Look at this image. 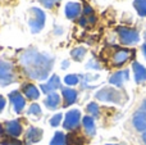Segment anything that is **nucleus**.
<instances>
[{
	"mask_svg": "<svg viewBox=\"0 0 146 145\" xmlns=\"http://www.w3.org/2000/svg\"><path fill=\"white\" fill-rule=\"evenodd\" d=\"M19 64L30 78L45 80L53 68L54 58L35 49H28L21 54Z\"/></svg>",
	"mask_w": 146,
	"mask_h": 145,
	"instance_id": "f257e3e1",
	"label": "nucleus"
},
{
	"mask_svg": "<svg viewBox=\"0 0 146 145\" xmlns=\"http://www.w3.org/2000/svg\"><path fill=\"white\" fill-rule=\"evenodd\" d=\"M96 99L101 100V102L106 103H115V104H123L126 96L124 94H122L121 91H118L117 89L113 87H104V89L99 90L96 92Z\"/></svg>",
	"mask_w": 146,
	"mask_h": 145,
	"instance_id": "f03ea898",
	"label": "nucleus"
},
{
	"mask_svg": "<svg viewBox=\"0 0 146 145\" xmlns=\"http://www.w3.org/2000/svg\"><path fill=\"white\" fill-rule=\"evenodd\" d=\"M28 26L33 33L40 32L45 25V13L38 8H31L28 12Z\"/></svg>",
	"mask_w": 146,
	"mask_h": 145,
	"instance_id": "7ed1b4c3",
	"label": "nucleus"
},
{
	"mask_svg": "<svg viewBox=\"0 0 146 145\" xmlns=\"http://www.w3.org/2000/svg\"><path fill=\"white\" fill-rule=\"evenodd\" d=\"M15 81L14 66L10 62L0 61V86H8Z\"/></svg>",
	"mask_w": 146,
	"mask_h": 145,
	"instance_id": "20e7f679",
	"label": "nucleus"
},
{
	"mask_svg": "<svg viewBox=\"0 0 146 145\" xmlns=\"http://www.w3.org/2000/svg\"><path fill=\"white\" fill-rule=\"evenodd\" d=\"M119 35V40L123 45H132V44L139 43L140 36L139 32L132 28H127V27H118L117 28Z\"/></svg>",
	"mask_w": 146,
	"mask_h": 145,
	"instance_id": "39448f33",
	"label": "nucleus"
},
{
	"mask_svg": "<svg viewBox=\"0 0 146 145\" xmlns=\"http://www.w3.org/2000/svg\"><path fill=\"white\" fill-rule=\"evenodd\" d=\"M133 57V50L129 49H118L111 55V64L114 67H121Z\"/></svg>",
	"mask_w": 146,
	"mask_h": 145,
	"instance_id": "423d86ee",
	"label": "nucleus"
},
{
	"mask_svg": "<svg viewBox=\"0 0 146 145\" xmlns=\"http://www.w3.org/2000/svg\"><path fill=\"white\" fill-rule=\"evenodd\" d=\"M80 122H81V112L78 109H72L69 112H67L63 127L66 130H74V128H77L80 126Z\"/></svg>",
	"mask_w": 146,
	"mask_h": 145,
	"instance_id": "0eeeda50",
	"label": "nucleus"
},
{
	"mask_svg": "<svg viewBox=\"0 0 146 145\" xmlns=\"http://www.w3.org/2000/svg\"><path fill=\"white\" fill-rule=\"evenodd\" d=\"M9 100L14 108L15 113H21L26 107V99L22 96L19 91H12L9 94Z\"/></svg>",
	"mask_w": 146,
	"mask_h": 145,
	"instance_id": "6e6552de",
	"label": "nucleus"
},
{
	"mask_svg": "<svg viewBox=\"0 0 146 145\" xmlns=\"http://www.w3.org/2000/svg\"><path fill=\"white\" fill-rule=\"evenodd\" d=\"M4 132L10 138H18L22 134V125L19 123V121H9L4 125Z\"/></svg>",
	"mask_w": 146,
	"mask_h": 145,
	"instance_id": "1a4fd4ad",
	"label": "nucleus"
},
{
	"mask_svg": "<svg viewBox=\"0 0 146 145\" xmlns=\"http://www.w3.org/2000/svg\"><path fill=\"white\" fill-rule=\"evenodd\" d=\"M62 86L60 84V78H59L56 74H53V76L49 78V81L46 84H42L40 85V89L44 94H50V92H54L56 89Z\"/></svg>",
	"mask_w": 146,
	"mask_h": 145,
	"instance_id": "9d476101",
	"label": "nucleus"
},
{
	"mask_svg": "<svg viewBox=\"0 0 146 145\" xmlns=\"http://www.w3.org/2000/svg\"><path fill=\"white\" fill-rule=\"evenodd\" d=\"M128 69H123V71H118L114 74H111V77L109 78V82L117 87H121L124 84V81L128 80Z\"/></svg>",
	"mask_w": 146,
	"mask_h": 145,
	"instance_id": "9b49d317",
	"label": "nucleus"
},
{
	"mask_svg": "<svg viewBox=\"0 0 146 145\" xmlns=\"http://www.w3.org/2000/svg\"><path fill=\"white\" fill-rule=\"evenodd\" d=\"M42 139V130L38 127H30L26 132V141L30 144L33 143H38Z\"/></svg>",
	"mask_w": 146,
	"mask_h": 145,
	"instance_id": "f8f14e48",
	"label": "nucleus"
},
{
	"mask_svg": "<svg viewBox=\"0 0 146 145\" xmlns=\"http://www.w3.org/2000/svg\"><path fill=\"white\" fill-rule=\"evenodd\" d=\"M62 95L64 99V107H69V105L74 104L77 100V91L71 89V87H64L62 90Z\"/></svg>",
	"mask_w": 146,
	"mask_h": 145,
	"instance_id": "ddd939ff",
	"label": "nucleus"
},
{
	"mask_svg": "<svg viewBox=\"0 0 146 145\" xmlns=\"http://www.w3.org/2000/svg\"><path fill=\"white\" fill-rule=\"evenodd\" d=\"M22 91L25 94V96L30 100H36L40 98V91L38 89L32 84H25L22 87Z\"/></svg>",
	"mask_w": 146,
	"mask_h": 145,
	"instance_id": "4468645a",
	"label": "nucleus"
},
{
	"mask_svg": "<svg viewBox=\"0 0 146 145\" xmlns=\"http://www.w3.org/2000/svg\"><path fill=\"white\" fill-rule=\"evenodd\" d=\"M133 126L137 131H146V113L137 112L133 116Z\"/></svg>",
	"mask_w": 146,
	"mask_h": 145,
	"instance_id": "2eb2a0df",
	"label": "nucleus"
},
{
	"mask_svg": "<svg viewBox=\"0 0 146 145\" xmlns=\"http://www.w3.org/2000/svg\"><path fill=\"white\" fill-rule=\"evenodd\" d=\"M132 68H133L135 80H136L137 84H141V82L146 81V68H145L144 66H141L140 63L135 62L133 66H132Z\"/></svg>",
	"mask_w": 146,
	"mask_h": 145,
	"instance_id": "dca6fc26",
	"label": "nucleus"
},
{
	"mask_svg": "<svg viewBox=\"0 0 146 145\" xmlns=\"http://www.w3.org/2000/svg\"><path fill=\"white\" fill-rule=\"evenodd\" d=\"M81 14V5L78 3H68L66 5V15L69 19H74Z\"/></svg>",
	"mask_w": 146,
	"mask_h": 145,
	"instance_id": "f3484780",
	"label": "nucleus"
},
{
	"mask_svg": "<svg viewBox=\"0 0 146 145\" xmlns=\"http://www.w3.org/2000/svg\"><path fill=\"white\" fill-rule=\"evenodd\" d=\"M44 103L49 109H56L60 104V95L56 94V92H50V94H48Z\"/></svg>",
	"mask_w": 146,
	"mask_h": 145,
	"instance_id": "a211bd4d",
	"label": "nucleus"
},
{
	"mask_svg": "<svg viewBox=\"0 0 146 145\" xmlns=\"http://www.w3.org/2000/svg\"><path fill=\"white\" fill-rule=\"evenodd\" d=\"M82 125L83 128H85L86 134L88 136H94L96 132V127H95V122H94V118L90 117V116H86V117L82 118Z\"/></svg>",
	"mask_w": 146,
	"mask_h": 145,
	"instance_id": "6ab92c4d",
	"label": "nucleus"
},
{
	"mask_svg": "<svg viewBox=\"0 0 146 145\" xmlns=\"http://www.w3.org/2000/svg\"><path fill=\"white\" fill-rule=\"evenodd\" d=\"M50 145H67V136L63 132L58 131V132H55L54 138L51 139Z\"/></svg>",
	"mask_w": 146,
	"mask_h": 145,
	"instance_id": "aec40b11",
	"label": "nucleus"
},
{
	"mask_svg": "<svg viewBox=\"0 0 146 145\" xmlns=\"http://www.w3.org/2000/svg\"><path fill=\"white\" fill-rule=\"evenodd\" d=\"M71 55H72V58L74 59V61L80 62V61H82V59L85 58L86 49L82 48V46H80V48H76V49H73V50L71 51Z\"/></svg>",
	"mask_w": 146,
	"mask_h": 145,
	"instance_id": "412c9836",
	"label": "nucleus"
},
{
	"mask_svg": "<svg viewBox=\"0 0 146 145\" xmlns=\"http://www.w3.org/2000/svg\"><path fill=\"white\" fill-rule=\"evenodd\" d=\"M133 7L141 17H145L146 15V0H135Z\"/></svg>",
	"mask_w": 146,
	"mask_h": 145,
	"instance_id": "4be33fe9",
	"label": "nucleus"
},
{
	"mask_svg": "<svg viewBox=\"0 0 146 145\" xmlns=\"http://www.w3.org/2000/svg\"><path fill=\"white\" fill-rule=\"evenodd\" d=\"M67 145H83V139L77 134H69L67 136Z\"/></svg>",
	"mask_w": 146,
	"mask_h": 145,
	"instance_id": "5701e85b",
	"label": "nucleus"
},
{
	"mask_svg": "<svg viewBox=\"0 0 146 145\" xmlns=\"http://www.w3.org/2000/svg\"><path fill=\"white\" fill-rule=\"evenodd\" d=\"M87 112L90 113L92 117H99V114H100V108H99V105L96 104V103H90V104L87 105Z\"/></svg>",
	"mask_w": 146,
	"mask_h": 145,
	"instance_id": "b1692460",
	"label": "nucleus"
},
{
	"mask_svg": "<svg viewBox=\"0 0 146 145\" xmlns=\"http://www.w3.org/2000/svg\"><path fill=\"white\" fill-rule=\"evenodd\" d=\"M28 114H30V116H35V117H40V116H41V108H40V105L36 104V103L31 104L30 108H28Z\"/></svg>",
	"mask_w": 146,
	"mask_h": 145,
	"instance_id": "393cba45",
	"label": "nucleus"
},
{
	"mask_svg": "<svg viewBox=\"0 0 146 145\" xmlns=\"http://www.w3.org/2000/svg\"><path fill=\"white\" fill-rule=\"evenodd\" d=\"M64 82H66L68 86H74V85H77L78 82H80V77H78L77 74H68V76H66V78H64Z\"/></svg>",
	"mask_w": 146,
	"mask_h": 145,
	"instance_id": "a878e982",
	"label": "nucleus"
},
{
	"mask_svg": "<svg viewBox=\"0 0 146 145\" xmlns=\"http://www.w3.org/2000/svg\"><path fill=\"white\" fill-rule=\"evenodd\" d=\"M62 118H63V116H62L60 113H56L55 116H53V117L50 118V125L53 126V127L59 126L60 125V122H62Z\"/></svg>",
	"mask_w": 146,
	"mask_h": 145,
	"instance_id": "bb28decb",
	"label": "nucleus"
},
{
	"mask_svg": "<svg viewBox=\"0 0 146 145\" xmlns=\"http://www.w3.org/2000/svg\"><path fill=\"white\" fill-rule=\"evenodd\" d=\"M38 1L41 3V4L44 5V7L46 8H53L55 4H58L60 0H38Z\"/></svg>",
	"mask_w": 146,
	"mask_h": 145,
	"instance_id": "cd10ccee",
	"label": "nucleus"
},
{
	"mask_svg": "<svg viewBox=\"0 0 146 145\" xmlns=\"http://www.w3.org/2000/svg\"><path fill=\"white\" fill-rule=\"evenodd\" d=\"M88 15H94V10L90 5H86L83 9V17H88Z\"/></svg>",
	"mask_w": 146,
	"mask_h": 145,
	"instance_id": "c85d7f7f",
	"label": "nucleus"
},
{
	"mask_svg": "<svg viewBox=\"0 0 146 145\" xmlns=\"http://www.w3.org/2000/svg\"><path fill=\"white\" fill-rule=\"evenodd\" d=\"M87 68H100V66H99L98 63H95V61H90L87 63Z\"/></svg>",
	"mask_w": 146,
	"mask_h": 145,
	"instance_id": "c756f323",
	"label": "nucleus"
},
{
	"mask_svg": "<svg viewBox=\"0 0 146 145\" xmlns=\"http://www.w3.org/2000/svg\"><path fill=\"white\" fill-rule=\"evenodd\" d=\"M4 107H5V99L1 96V95H0V112L4 109Z\"/></svg>",
	"mask_w": 146,
	"mask_h": 145,
	"instance_id": "7c9ffc66",
	"label": "nucleus"
},
{
	"mask_svg": "<svg viewBox=\"0 0 146 145\" xmlns=\"http://www.w3.org/2000/svg\"><path fill=\"white\" fill-rule=\"evenodd\" d=\"M142 51H144V55H145V58H146V43L144 44V46H142Z\"/></svg>",
	"mask_w": 146,
	"mask_h": 145,
	"instance_id": "2f4dec72",
	"label": "nucleus"
},
{
	"mask_svg": "<svg viewBox=\"0 0 146 145\" xmlns=\"http://www.w3.org/2000/svg\"><path fill=\"white\" fill-rule=\"evenodd\" d=\"M4 145H21L19 143H8V144H4Z\"/></svg>",
	"mask_w": 146,
	"mask_h": 145,
	"instance_id": "473e14b6",
	"label": "nucleus"
},
{
	"mask_svg": "<svg viewBox=\"0 0 146 145\" xmlns=\"http://www.w3.org/2000/svg\"><path fill=\"white\" fill-rule=\"evenodd\" d=\"M67 67H68V62H64V63H63V68H67Z\"/></svg>",
	"mask_w": 146,
	"mask_h": 145,
	"instance_id": "72a5a7b5",
	"label": "nucleus"
},
{
	"mask_svg": "<svg viewBox=\"0 0 146 145\" xmlns=\"http://www.w3.org/2000/svg\"><path fill=\"white\" fill-rule=\"evenodd\" d=\"M142 109H144V110H145V112H146V100H145V102H144V104H142Z\"/></svg>",
	"mask_w": 146,
	"mask_h": 145,
	"instance_id": "f704fd0d",
	"label": "nucleus"
},
{
	"mask_svg": "<svg viewBox=\"0 0 146 145\" xmlns=\"http://www.w3.org/2000/svg\"><path fill=\"white\" fill-rule=\"evenodd\" d=\"M142 139H144V141H145V144H146V131L144 132V135H142Z\"/></svg>",
	"mask_w": 146,
	"mask_h": 145,
	"instance_id": "c9c22d12",
	"label": "nucleus"
},
{
	"mask_svg": "<svg viewBox=\"0 0 146 145\" xmlns=\"http://www.w3.org/2000/svg\"><path fill=\"white\" fill-rule=\"evenodd\" d=\"M108 145H115V144H108Z\"/></svg>",
	"mask_w": 146,
	"mask_h": 145,
	"instance_id": "e433bc0d",
	"label": "nucleus"
}]
</instances>
